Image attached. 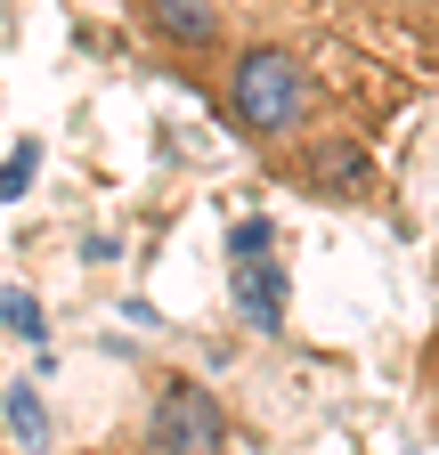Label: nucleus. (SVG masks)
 Listing matches in <instances>:
<instances>
[{
  "label": "nucleus",
  "mask_w": 439,
  "mask_h": 455,
  "mask_svg": "<svg viewBox=\"0 0 439 455\" xmlns=\"http://www.w3.org/2000/svg\"><path fill=\"white\" fill-rule=\"evenodd\" d=\"M228 9H244V25L268 41H293L301 57L309 41H342L399 66H439V0H228Z\"/></svg>",
  "instance_id": "obj_1"
},
{
  "label": "nucleus",
  "mask_w": 439,
  "mask_h": 455,
  "mask_svg": "<svg viewBox=\"0 0 439 455\" xmlns=\"http://www.w3.org/2000/svg\"><path fill=\"white\" fill-rule=\"evenodd\" d=\"M220 106H228L236 139H252L260 155H277L285 139H301L317 123L325 82H317V66L293 41L244 33V41H228V57H220Z\"/></svg>",
  "instance_id": "obj_2"
},
{
  "label": "nucleus",
  "mask_w": 439,
  "mask_h": 455,
  "mask_svg": "<svg viewBox=\"0 0 439 455\" xmlns=\"http://www.w3.org/2000/svg\"><path fill=\"white\" fill-rule=\"evenodd\" d=\"M139 455H228V407H220L204 382L172 374L155 390V407H147Z\"/></svg>",
  "instance_id": "obj_3"
},
{
  "label": "nucleus",
  "mask_w": 439,
  "mask_h": 455,
  "mask_svg": "<svg viewBox=\"0 0 439 455\" xmlns=\"http://www.w3.org/2000/svg\"><path fill=\"white\" fill-rule=\"evenodd\" d=\"M139 33L172 57V66H220L228 57V0H131Z\"/></svg>",
  "instance_id": "obj_4"
},
{
  "label": "nucleus",
  "mask_w": 439,
  "mask_h": 455,
  "mask_svg": "<svg viewBox=\"0 0 439 455\" xmlns=\"http://www.w3.org/2000/svg\"><path fill=\"white\" fill-rule=\"evenodd\" d=\"M285 180H301L309 196L358 204V196H374V155H366L350 131H325V139H309V155H293V163H285Z\"/></svg>",
  "instance_id": "obj_5"
},
{
  "label": "nucleus",
  "mask_w": 439,
  "mask_h": 455,
  "mask_svg": "<svg viewBox=\"0 0 439 455\" xmlns=\"http://www.w3.org/2000/svg\"><path fill=\"white\" fill-rule=\"evenodd\" d=\"M228 293H236V317L252 333H285V260H268V244L260 252H236Z\"/></svg>",
  "instance_id": "obj_6"
},
{
  "label": "nucleus",
  "mask_w": 439,
  "mask_h": 455,
  "mask_svg": "<svg viewBox=\"0 0 439 455\" xmlns=\"http://www.w3.org/2000/svg\"><path fill=\"white\" fill-rule=\"evenodd\" d=\"M0 407H9V431H17L33 455H49V407H41L33 382H9V398H0Z\"/></svg>",
  "instance_id": "obj_7"
},
{
  "label": "nucleus",
  "mask_w": 439,
  "mask_h": 455,
  "mask_svg": "<svg viewBox=\"0 0 439 455\" xmlns=\"http://www.w3.org/2000/svg\"><path fill=\"white\" fill-rule=\"evenodd\" d=\"M0 325H9L17 341H41L49 325H41V301L25 293V284H0Z\"/></svg>",
  "instance_id": "obj_8"
},
{
  "label": "nucleus",
  "mask_w": 439,
  "mask_h": 455,
  "mask_svg": "<svg viewBox=\"0 0 439 455\" xmlns=\"http://www.w3.org/2000/svg\"><path fill=\"white\" fill-rule=\"evenodd\" d=\"M33 171H41V147L25 139L9 163H0V204H9V196H25V188H33Z\"/></svg>",
  "instance_id": "obj_9"
},
{
  "label": "nucleus",
  "mask_w": 439,
  "mask_h": 455,
  "mask_svg": "<svg viewBox=\"0 0 439 455\" xmlns=\"http://www.w3.org/2000/svg\"><path fill=\"white\" fill-rule=\"evenodd\" d=\"M260 244H268V220H244L236 236H228V252H260Z\"/></svg>",
  "instance_id": "obj_10"
}]
</instances>
